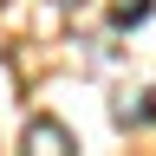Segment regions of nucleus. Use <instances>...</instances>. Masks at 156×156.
Wrapping results in <instances>:
<instances>
[{"instance_id": "nucleus-2", "label": "nucleus", "mask_w": 156, "mask_h": 156, "mask_svg": "<svg viewBox=\"0 0 156 156\" xmlns=\"http://www.w3.org/2000/svg\"><path fill=\"white\" fill-rule=\"evenodd\" d=\"M143 20H150V0H117V13H111V26H143Z\"/></svg>"}, {"instance_id": "nucleus-3", "label": "nucleus", "mask_w": 156, "mask_h": 156, "mask_svg": "<svg viewBox=\"0 0 156 156\" xmlns=\"http://www.w3.org/2000/svg\"><path fill=\"white\" fill-rule=\"evenodd\" d=\"M150 117H156V104H150V98H136V104L124 98V104H117V124H150Z\"/></svg>"}, {"instance_id": "nucleus-1", "label": "nucleus", "mask_w": 156, "mask_h": 156, "mask_svg": "<svg viewBox=\"0 0 156 156\" xmlns=\"http://www.w3.org/2000/svg\"><path fill=\"white\" fill-rule=\"evenodd\" d=\"M26 150H46V156H58V150H78V143H72V130H65V124L39 117V124H26Z\"/></svg>"}]
</instances>
